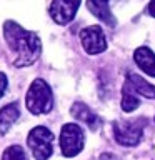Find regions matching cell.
<instances>
[{
	"label": "cell",
	"mask_w": 155,
	"mask_h": 160,
	"mask_svg": "<svg viewBox=\"0 0 155 160\" xmlns=\"http://www.w3.org/2000/svg\"><path fill=\"white\" fill-rule=\"evenodd\" d=\"M3 37L8 48L15 53V67H28L40 57V38L37 33L23 30L18 23L7 20L3 23Z\"/></svg>",
	"instance_id": "obj_1"
},
{
	"label": "cell",
	"mask_w": 155,
	"mask_h": 160,
	"mask_svg": "<svg viewBox=\"0 0 155 160\" xmlns=\"http://www.w3.org/2000/svg\"><path fill=\"white\" fill-rule=\"evenodd\" d=\"M25 103L33 115L48 113L53 107V93L50 85L42 78L33 80L25 97Z\"/></svg>",
	"instance_id": "obj_2"
},
{
	"label": "cell",
	"mask_w": 155,
	"mask_h": 160,
	"mask_svg": "<svg viewBox=\"0 0 155 160\" xmlns=\"http://www.w3.org/2000/svg\"><path fill=\"white\" fill-rule=\"evenodd\" d=\"M27 145L35 160H47L53 152V133L47 127H35L27 137Z\"/></svg>",
	"instance_id": "obj_3"
},
{
	"label": "cell",
	"mask_w": 155,
	"mask_h": 160,
	"mask_svg": "<svg viewBox=\"0 0 155 160\" xmlns=\"http://www.w3.org/2000/svg\"><path fill=\"white\" fill-rule=\"evenodd\" d=\"M143 125L145 122H140V118L135 120H115L112 128H113V137L117 140V143L123 145V147H135L140 143L143 133Z\"/></svg>",
	"instance_id": "obj_4"
},
{
	"label": "cell",
	"mask_w": 155,
	"mask_h": 160,
	"mask_svg": "<svg viewBox=\"0 0 155 160\" xmlns=\"http://www.w3.org/2000/svg\"><path fill=\"white\" fill-rule=\"evenodd\" d=\"M85 143V133L77 123H65L60 132V148L65 157H75L82 152Z\"/></svg>",
	"instance_id": "obj_5"
},
{
	"label": "cell",
	"mask_w": 155,
	"mask_h": 160,
	"mask_svg": "<svg viewBox=\"0 0 155 160\" xmlns=\"http://www.w3.org/2000/svg\"><path fill=\"white\" fill-rule=\"evenodd\" d=\"M80 42H82V47L88 55H98L107 50L105 33L97 25H92V27L80 30Z\"/></svg>",
	"instance_id": "obj_6"
},
{
	"label": "cell",
	"mask_w": 155,
	"mask_h": 160,
	"mask_svg": "<svg viewBox=\"0 0 155 160\" xmlns=\"http://www.w3.org/2000/svg\"><path fill=\"white\" fill-rule=\"evenodd\" d=\"M82 0H53L50 5V17L58 25H67L73 20Z\"/></svg>",
	"instance_id": "obj_7"
},
{
	"label": "cell",
	"mask_w": 155,
	"mask_h": 160,
	"mask_svg": "<svg viewBox=\"0 0 155 160\" xmlns=\"http://www.w3.org/2000/svg\"><path fill=\"white\" fill-rule=\"evenodd\" d=\"M70 113H72L73 118L80 120L82 123H85L90 130H97L100 127V118L97 113H93V110L87 107L85 103L82 102H75L70 108Z\"/></svg>",
	"instance_id": "obj_8"
},
{
	"label": "cell",
	"mask_w": 155,
	"mask_h": 160,
	"mask_svg": "<svg viewBox=\"0 0 155 160\" xmlns=\"http://www.w3.org/2000/svg\"><path fill=\"white\" fill-rule=\"evenodd\" d=\"M87 8L90 10V13H93V17L110 25L112 28L117 25V20H115L112 10H110L108 0H87Z\"/></svg>",
	"instance_id": "obj_9"
},
{
	"label": "cell",
	"mask_w": 155,
	"mask_h": 160,
	"mask_svg": "<svg viewBox=\"0 0 155 160\" xmlns=\"http://www.w3.org/2000/svg\"><path fill=\"white\" fill-rule=\"evenodd\" d=\"M125 83H127L135 93L142 95V97H145V98H155V85L148 83L147 80L142 78L140 75L133 73V72H128Z\"/></svg>",
	"instance_id": "obj_10"
},
{
	"label": "cell",
	"mask_w": 155,
	"mask_h": 160,
	"mask_svg": "<svg viewBox=\"0 0 155 160\" xmlns=\"http://www.w3.org/2000/svg\"><path fill=\"white\" fill-rule=\"evenodd\" d=\"M133 60L142 72L150 77H155V53L148 47H138L133 52Z\"/></svg>",
	"instance_id": "obj_11"
},
{
	"label": "cell",
	"mask_w": 155,
	"mask_h": 160,
	"mask_svg": "<svg viewBox=\"0 0 155 160\" xmlns=\"http://www.w3.org/2000/svg\"><path fill=\"white\" fill-rule=\"evenodd\" d=\"M18 107L17 103H8L0 110V133H7L8 128L13 125V122L18 118Z\"/></svg>",
	"instance_id": "obj_12"
},
{
	"label": "cell",
	"mask_w": 155,
	"mask_h": 160,
	"mask_svg": "<svg viewBox=\"0 0 155 160\" xmlns=\"http://www.w3.org/2000/svg\"><path fill=\"white\" fill-rule=\"evenodd\" d=\"M138 103H140L138 95L135 93L127 83H125L123 88H122V110L127 112V113H130V112H133V110L138 107Z\"/></svg>",
	"instance_id": "obj_13"
},
{
	"label": "cell",
	"mask_w": 155,
	"mask_h": 160,
	"mask_svg": "<svg viewBox=\"0 0 155 160\" xmlns=\"http://www.w3.org/2000/svg\"><path fill=\"white\" fill-rule=\"evenodd\" d=\"M2 160H28V158H27L25 150L20 145H12V147H8L3 152Z\"/></svg>",
	"instance_id": "obj_14"
},
{
	"label": "cell",
	"mask_w": 155,
	"mask_h": 160,
	"mask_svg": "<svg viewBox=\"0 0 155 160\" xmlns=\"http://www.w3.org/2000/svg\"><path fill=\"white\" fill-rule=\"evenodd\" d=\"M5 88H7V77H5V73L0 72V97L3 95Z\"/></svg>",
	"instance_id": "obj_15"
},
{
	"label": "cell",
	"mask_w": 155,
	"mask_h": 160,
	"mask_svg": "<svg viewBox=\"0 0 155 160\" xmlns=\"http://www.w3.org/2000/svg\"><path fill=\"white\" fill-rule=\"evenodd\" d=\"M98 160H122V158H120V157H117V155H115V153H102V155H100V158Z\"/></svg>",
	"instance_id": "obj_16"
},
{
	"label": "cell",
	"mask_w": 155,
	"mask_h": 160,
	"mask_svg": "<svg viewBox=\"0 0 155 160\" xmlns=\"http://www.w3.org/2000/svg\"><path fill=\"white\" fill-rule=\"evenodd\" d=\"M148 15L150 17H155V0H152L148 5Z\"/></svg>",
	"instance_id": "obj_17"
}]
</instances>
